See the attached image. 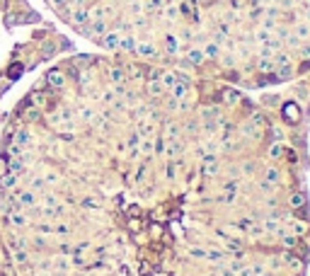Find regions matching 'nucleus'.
Segmentation results:
<instances>
[{
    "label": "nucleus",
    "instance_id": "1",
    "mask_svg": "<svg viewBox=\"0 0 310 276\" xmlns=\"http://www.w3.org/2000/svg\"><path fill=\"white\" fill-rule=\"evenodd\" d=\"M301 117H303V112H301L298 102L291 99V102H284V104H281V119H284L286 124H298Z\"/></svg>",
    "mask_w": 310,
    "mask_h": 276
},
{
    "label": "nucleus",
    "instance_id": "2",
    "mask_svg": "<svg viewBox=\"0 0 310 276\" xmlns=\"http://www.w3.org/2000/svg\"><path fill=\"white\" fill-rule=\"evenodd\" d=\"M163 49H165V56H180L185 44H182V39L177 34H165L163 37Z\"/></svg>",
    "mask_w": 310,
    "mask_h": 276
},
{
    "label": "nucleus",
    "instance_id": "3",
    "mask_svg": "<svg viewBox=\"0 0 310 276\" xmlns=\"http://www.w3.org/2000/svg\"><path fill=\"white\" fill-rule=\"evenodd\" d=\"M182 61H185V66H194V68H199V66L206 63L201 46H191V49H186V56L182 59Z\"/></svg>",
    "mask_w": 310,
    "mask_h": 276
},
{
    "label": "nucleus",
    "instance_id": "4",
    "mask_svg": "<svg viewBox=\"0 0 310 276\" xmlns=\"http://www.w3.org/2000/svg\"><path fill=\"white\" fill-rule=\"evenodd\" d=\"M136 56H143V59H160V51H158V46L155 44H150L148 39L145 41H141L138 39V46H136V51H133Z\"/></svg>",
    "mask_w": 310,
    "mask_h": 276
},
{
    "label": "nucleus",
    "instance_id": "5",
    "mask_svg": "<svg viewBox=\"0 0 310 276\" xmlns=\"http://www.w3.org/2000/svg\"><path fill=\"white\" fill-rule=\"evenodd\" d=\"M254 68L259 70L262 75H274V73H276V68H274V59H271V56H264V54H259V56H257Z\"/></svg>",
    "mask_w": 310,
    "mask_h": 276
},
{
    "label": "nucleus",
    "instance_id": "6",
    "mask_svg": "<svg viewBox=\"0 0 310 276\" xmlns=\"http://www.w3.org/2000/svg\"><path fill=\"white\" fill-rule=\"evenodd\" d=\"M15 199H17V206H20V208H32V206H37V194H34L32 189H20Z\"/></svg>",
    "mask_w": 310,
    "mask_h": 276
},
{
    "label": "nucleus",
    "instance_id": "7",
    "mask_svg": "<svg viewBox=\"0 0 310 276\" xmlns=\"http://www.w3.org/2000/svg\"><path fill=\"white\" fill-rule=\"evenodd\" d=\"M119 39H122V32H104L100 37V44L104 49H109V51H117L119 49Z\"/></svg>",
    "mask_w": 310,
    "mask_h": 276
},
{
    "label": "nucleus",
    "instance_id": "8",
    "mask_svg": "<svg viewBox=\"0 0 310 276\" xmlns=\"http://www.w3.org/2000/svg\"><path fill=\"white\" fill-rule=\"evenodd\" d=\"M68 17H70V24H73V27H75L78 32H80V29H83V27H85V24L90 22V17H87V10H83V7L73 10V12H70Z\"/></svg>",
    "mask_w": 310,
    "mask_h": 276
},
{
    "label": "nucleus",
    "instance_id": "9",
    "mask_svg": "<svg viewBox=\"0 0 310 276\" xmlns=\"http://www.w3.org/2000/svg\"><path fill=\"white\" fill-rule=\"evenodd\" d=\"M136 46H138V37L133 34V32H126L122 34V39H119V49L126 51V54H133L136 51Z\"/></svg>",
    "mask_w": 310,
    "mask_h": 276
},
{
    "label": "nucleus",
    "instance_id": "10",
    "mask_svg": "<svg viewBox=\"0 0 310 276\" xmlns=\"http://www.w3.org/2000/svg\"><path fill=\"white\" fill-rule=\"evenodd\" d=\"M201 51H204V59H206V61H216V59L221 56V46H218L216 41H211V39H206V41L201 44Z\"/></svg>",
    "mask_w": 310,
    "mask_h": 276
},
{
    "label": "nucleus",
    "instance_id": "11",
    "mask_svg": "<svg viewBox=\"0 0 310 276\" xmlns=\"http://www.w3.org/2000/svg\"><path fill=\"white\" fill-rule=\"evenodd\" d=\"M267 155H269L271 162H279V160L286 158V145H284V143H271V145L267 148Z\"/></svg>",
    "mask_w": 310,
    "mask_h": 276
},
{
    "label": "nucleus",
    "instance_id": "12",
    "mask_svg": "<svg viewBox=\"0 0 310 276\" xmlns=\"http://www.w3.org/2000/svg\"><path fill=\"white\" fill-rule=\"evenodd\" d=\"M7 223L17 225V228H24V225H29V216L24 211H10L7 213Z\"/></svg>",
    "mask_w": 310,
    "mask_h": 276
},
{
    "label": "nucleus",
    "instance_id": "13",
    "mask_svg": "<svg viewBox=\"0 0 310 276\" xmlns=\"http://www.w3.org/2000/svg\"><path fill=\"white\" fill-rule=\"evenodd\" d=\"M46 85L61 90V87H65V75H63L61 70H49L46 73Z\"/></svg>",
    "mask_w": 310,
    "mask_h": 276
},
{
    "label": "nucleus",
    "instance_id": "14",
    "mask_svg": "<svg viewBox=\"0 0 310 276\" xmlns=\"http://www.w3.org/2000/svg\"><path fill=\"white\" fill-rule=\"evenodd\" d=\"M34 143V134L29 131V129H20L17 134H15V145H20V148H29Z\"/></svg>",
    "mask_w": 310,
    "mask_h": 276
},
{
    "label": "nucleus",
    "instance_id": "15",
    "mask_svg": "<svg viewBox=\"0 0 310 276\" xmlns=\"http://www.w3.org/2000/svg\"><path fill=\"white\" fill-rule=\"evenodd\" d=\"M177 138H182V124L167 121L165 124V140H177Z\"/></svg>",
    "mask_w": 310,
    "mask_h": 276
},
{
    "label": "nucleus",
    "instance_id": "16",
    "mask_svg": "<svg viewBox=\"0 0 310 276\" xmlns=\"http://www.w3.org/2000/svg\"><path fill=\"white\" fill-rule=\"evenodd\" d=\"M291 32H293V34H296V37H298L301 41H308V39H310V22H306V20L296 22Z\"/></svg>",
    "mask_w": 310,
    "mask_h": 276
},
{
    "label": "nucleus",
    "instance_id": "17",
    "mask_svg": "<svg viewBox=\"0 0 310 276\" xmlns=\"http://www.w3.org/2000/svg\"><path fill=\"white\" fill-rule=\"evenodd\" d=\"M20 184V177L12 175V172H2L0 175V189H15Z\"/></svg>",
    "mask_w": 310,
    "mask_h": 276
},
{
    "label": "nucleus",
    "instance_id": "18",
    "mask_svg": "<svg viewBox=\"0 0 310 276\" xmlns=\"http://www.w3.org/2000/svg\"><path fill=\"white\" fill-rule=\"evenodd\" d=\"M145 90H148V95H150V97H163V95L167 92V90L163 87V82H160V80H148Z\"/></svg>",
    "mask_w": 310,
    "mask_h": 276
},
{
    "label": "nucleus",
    "instance_id": "19",
    "mask_svg": "<svg viewBox=\"0 0 310 276\" xmlns=\"http://www.w3.org/2000/svg\"><path fill=\"white\" fill-rule=\"evenodd\" d=\"M163 15H165V20H170V22H177V17H180V7L175 5V2H167V5H163V10H160Z\"/></svg>",
    "mask_w": 310,
    "mask_h": 276
},
{
    "label": "nucleus",
    "instance_id": "20",
    "mask_svg": "<svg viewBox=\"0 0 310 276\" xmlns=\"http://www.w3.org/2000/svg\"><path fill=\"white\" fill-rule=\"evenodd\" d=\"M7 172H12V175H24V162L20 160V158H7Z\"/></svg>",
    "mask_w": 310,
    "mask_h": 276
},
{
    "label": "nucleus",
    "instance_id": "21",
    "mask_svg": "<svg viewBox=\"0 0 310 276\" xmlns=\"http://www.w3.org/2000/svg\"><path fill=\"white\" fill-rule=\"evenodd\" d=\"M109 80H112L114 85H122V82L126 80L124 66H114V68H109Z\"/></svg>",
    "mask_w": 310,
    "mask_h": 276
},
{
    "label": "nucleus",
    "instance_id": "22",
    "mask_svg": "<svg viewBox=\"0 0 310 276\" xmlns=\"http://www.w3.org/2000/svg\"><path fill=\"white\" fill-rule=\"evenodd\" d=\"M218 59H221V66H223V68H233V66L238 63V59H235V51H233V54H221Z\"/></svg>",
    "mask_w": 310,
    "mask_h": 276
},
{
    "label": "nucleus",
    "instance_id": "23",
    "mask_svg": "<svg viewBox=\"0 0 310 276\" xmlns=\"http://www.w3.org/2000/svg\"><path fill=\"white\" fill-rule=\"evenodd\" d=\"M223 95H226V97H223V102H226V104H238V102H243L240 92H235V90H226Z\"/></svg>",
    "mask_w": 310,
    "mask_h": 276
},
{
    "label": "nucleus",
    "instance_id": "24",
    "mask_svg": "<svg viewBox=\"0 0 310 276\" xmlns=\"http://www.w3.org/2000/svg\"><path fill=\"white\" fill-rule=\"evenodd\" d=\"M92 117H95V112H92L90 107H83V109H80V119H85V121H92Z\"/></svg>",
    "mask_w": 310,
    "mask_h": 276
},
{
    "label": "nucleus",
    "instance_id": "25",
    "mask_svg": "<svg viewBox=\"0 0 310 276\" xmlns=\"http://www.w3.org/2000/svg\"><path fill=\"white\" fill-rule=\"evenodd\" d=\"M32 276H37V274H32Z\"/></svg>",
    "mask_w": 310,
    "mask_h": 276
}]
</instances>
